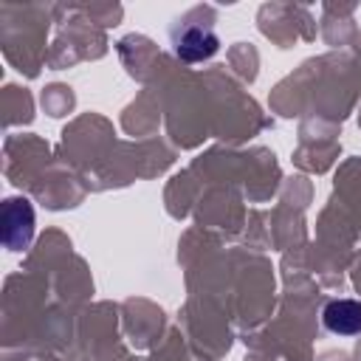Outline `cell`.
I'll list each match as a JSON object with an SVG mask.
<instances>
[{"label": "cell", "instance_id": "cell-1", "mask_svg": "<svg viewBox=\"0 0 361 361\" xmlns=\"http://www.w3.org/2000/svg\"><path fill=\"white\" fill-rule=\"evenodd\" d=\"M169 42L175 56L183 62L212 59L220 48V39L209 23H175L169 28Z\"/></svg>", "mask_w": 361, "mask_h": 361}, {"label": "cell", "instance_id": "cell-2", "mask_svg": "<svg viewBox=\"0 0 361 361\" xmlns=\"http://www.w3.org/2000/svg\"><path fill=\"white\" fill-rule=\"evenodd\" d=\"M0 226H3V243L11 251H20L31 243L34 237V209L25 197H8L0 212Z\"/></svg>", "mask_w": 361, "mask_h": 361}, {"label": "cell", "instance_id": "cell-3", "mask_svg": "<svg viewBox=\"0 0 361 361\" xmlns=\"http://www.w3.org/2000/svg\"><path fill=\"white\" fill-rule=\"evenodd\" d=\"M322 322L336 336H358L361 333V302L358 299H333L324 305Z\"/></svg>", "mask_w": 361, "mask_h": 361}]
</instances>
